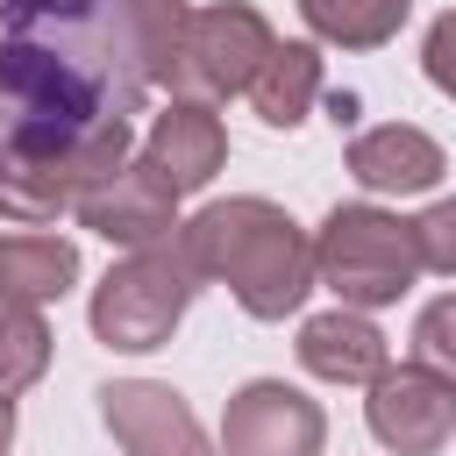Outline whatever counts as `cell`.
I'll return each instance as SVG.
<instances>
[{
  "mask_svg": "<svg viewBox=\"0 0 456 456\" xmlns=\"http://www.w3.org/2000/svg\"><path fill=\"white\" fill-rule=\"evenodd\" d=\"M100 420H107V435L128 456H214L200 413L171 385H157V378H114V385H100Z\"/></svg>",
  "mask_w": 456,
  "mask_h": 456,
  "instance_id": "obj_9",
  "label": "cell"
},
{
  "mask_svg": "<svg viewBox=\"0 0 456 456\" xmlns=\"http://www.w3.org/2000/svg\"><path fill=\"white\" fill-rule=\"evenodd\" d=\"M420 278V249H413V221L385 214V207H335L314 235V285H328L342 306L370 314L406 299Z\"/></svg>",
  "mask_w": 456,
  "mask_h": 456,
  "instance_id": "obj_4",
  "label": "cell"
},
{
  "mask_svg": "<svg viewBox=\"0 0 456 456\" xmlns=\"http://www.w3.org/2000/svg\"><path fill=\"white\" fill-rule=\"evenodd\" d=\"M413 363L456 385V292H442V299L420 306V321H413Z\"/></svg>",
  "mask_w": 456,
  "mask_h": 456,
  "instance_id": "obj_19",
  "label": "cell"
},
{
  "mask_svg": "<svg viewBox=\"0 0 456 456\" xmlns=\"http://www.w3.org/2000/svg\"><path fill=\"white\" fill-rule=\"evenodd\" d=\"M71 214H78L93 235L121 242V249H142V242L178 235V200L150 178V164H142V157H135V164H121V171H107L100 185H86Z\"/></svg>",
  "mask_w": 456,
  "mask_h": 456,
  "instance_id": "obj_11",
  "label": "cell"
},
{
  "mask_svg": "<svg viewBox=\"0 0 456 456\" xmlns=\"http://www.w3.org/2000/svg\"><path fill=\"white\" fill-rule=\"evenodd\" d=\"M413 249H420V271L456 278V200H435V207L413 221Z\"/></svg>",
  "mask_w": 456,
  "mask_h": 456,
  "instance_id": "obj_20",
  "label": "cell"
},
{
  "mask_svg": "<svg viewBox=\"0 0 456 456\" xmlns=\"http://www.w3.org/2000/svg\"><path fill=\"white\" fill-rule=\"evenodd\" d=\"M271 21L249 7V0H214V7H192V28H185V64H178V93L171 100H228V93H249L256 64L271 57Z\"/></svg>",
  "mask_w": 456,
  "mask_h": 456,
  "instance_id": "obj_6",
  "label": "cell"
},
{
  "mask_svg": "<svg viewBox=\"0 0 456 456\" xmlns=\"http://www.w3.org/2000/svg\"><path fill=\"white\" fill-rule=\"evenodd\" d=\"M128 0H0V150L57 157L142 114Z\"/></svg>",
  "mask_w": 456,
  "mask_h": 456,
  "instance_id": "obj_1",
  "label": "cell"
},
{
  "mask_svg": "<svg viewBox=\"0 0 456 456\" xmlns=\"http://www.w3.org/2000/svg\"><path fill=\"white\" fill-rule=\"evenodd\" d=\"M78 285V242L64 235H0V306H50Z\"/></svg>",
  "mask_w": 456,
  "mask_h": 456,
  "instance_id": "obj_14",
  "label": "cell"
},
{
  "mask_svg": "<svg viewBox=\"0 0 456 456\" xmlns=\"http://www.w3.org/2000/svg\"><path fill=\"white\" fill-rule=\"evenodd\" d=\"M306 28L335 50H378L399 36V21L413 14V0H299Z\"/></svg>",
  "mask_w": 456,
  "mask_h": 456,
  "instance_id": "obj_16",
  "label": "cell"
},
{
  "mask_svg": "<svg viewBox=\"0 0 456 456\" xmlns=\"http://www.w3.org/2000/svg\"><path fill=\"white\" fill-rule=\"evenodd\" d=\"M363 420L370 435L392 449V456H435L449 435H456V385L420 370V363H385L370 378V399H363Z\"/></svg>",
  "mask_w": 456,
  "mask_h": 456,
  "instance_id": "obj_8",
  "label": "cell"
},
{
  "mask_svg": "<svg viewBox=\"0 0 456 456\" xmlns=\"http://www.w3.org/2000/svg\"><path fill=\"white\" fill-rule=\"evenodd\" d=\"M420 71H428V86H435V93H449V100H456V7L428 28V43H420Z\"/></svg>",
  "mask_w": 456,
  "mask_h": 456,
  "instance_id": "obj_21",
  "label": "cell"
},
{
  "mask_svg": "<svg viewBox=\"0 0 456 456\" xmlns=\"http://www.w3.org/2000/svg\"><path fill=\"white\" fill-rule=\"evenodd\" d=\"M442 171H449L442 142L413 121H385L349 142V178L363 192H428V185H442Z\"/></svg>",
  "mask_w": 456,
  "mask_h": 456,
  "instance_id": "obj_12",
  "label": "cell"
},
{
  "mask_svg": "<svg viewBox=\"0 0 456 456\" xmlns=\"http://www.w3.org/2000/svg\"><path fill=\"white\" fill-rule=\"evenodd\" d=\"M314 100H321V50L314 43H271V57L249 78V107L271 128H299L314 114Z\"/></svg>",
  "mask_w": 456,
  "mask_h": 456,
  "instance_id": "obj_15",
  "label": "cell"
},
{
  "mask_svg": "<svg viewBox=\"0 0 456 456\" xmlns=\"http://www.w3.org/2000/svg\"><path fill=\"white\" fill-rule=\"evenodd\" d=\"M178 242H185L192 271L228 285L249 321H285L314 292V242H306V228L285 207L256 200V192L200 207L178 228Z\"/></svg>",
  "mask_w": 456,
  "mask_h": 456,
  "instance_id": "obj_2",
  "label": "cell"
},
{
  "mask_svg": "<svg viewBox=\"0 0 456 456\" xmlns=\"http://www.w3.org/2000/svg\"><path fill=\"white\" fill-rule=\"evenodd\" d=\"M299 363H306L321 385H370V378L392 363V349H385V335L370 328V314L335 306V314H314V321L299 328Z\"/></svg>",
  "mask_w": 456,
  "mask_h": 456,
  "instance_id": "obj_13",
  "label": "cell"
},
{
  "mask_svg": "<svg viewBox=\"0 0 456 456\" xmlns=\"http://www.w3.org/2000/svg\"><path fill=\"white\" fill-rule=\"evenodd\" d=\"M328 420L285 378H249L221 413V456H321Z\"/></svg>",
  "mask_w": 456,
  "mask_h": 456,
  "instance_id": "obj_7",
  "label": "cell"
},
{
  "mask_svg": "<svg viewBox=\"0 0 456 456\" xmlns=\"http://www.w3.org/2000/svg\"><path fill=\"white\" fill-rule=\"evenodd\" d=\"M200 285H207V278L192 271V256H185L178 235L142 242V249H128V256L93 285V335H100L107 349H121V356L164 349Z\"/></svg>",
  "mask_w": 456,
  "mask_h": 456,
  "instance_id": "obj_3",
  "label": "cell"
},
{
  "mask_svg": "<svg viewBox=\"0 0 456 456\" xmlns=\"http://www.w3.org/2000/svg\"><path fill=\"white\" fill-rule=\"evenodd\" d=\"M14 449V399H0V456Z\"/></svg>",
  "mask_w": 456,
  "mask_h": 456,
  "instance_id": "obj_22",
  "label": "cell"
},
{
  "mask_svg": "<svg viewBox=\"0 0 456 456\" xmlns=\"http://www.w3.org/2000/svg\"><path fill=\"white\" fill-rule=\"evenodd\" d=\"M142 164H150V178H157L171 200L200 192V185L228 164V128H221V114H214L207 100H171V107L150 121V135H142Z\"/></svg>",
  "mask_w": 456,
  "mask_h": 456,
  "instance_id": "obj_10",
  "label": "cell"
},
{
  "mask_svg": "<svg viewBox=\"0 0 456 456\" xmlns=\"http://www.w3.org/2000/svg\"><path fill=\"white\" fill-rule=\"evenodd\" d=\"M128 142H135V128L121 121V128H100L93 142L57 150V157L0 150V221H14V228H43V221H57L64 207H78L86 185H100L107 171L128 164Z\"/></svg>",
  "mask_w": 456,
  "mask_h": 456,
  "instance_id": "obj_5",
  "label": "cell"
},
{
  "mask_svg": "<svg viewBox=\"0 0 456 456\" xmlns=\"http://www.w3.org/2000/svg\"><path fill=\"white\" fill-rule=\"evenodd\" d=\"M128 28H135V57L142 78L178 93V64H185V28H192V0H128Z\"/></svg>",
  "mask_w": 456,
  "mask_h": 456,
  "instance_id": "obj_17",
  "label": "cell"
},
{
  "mask_svg": "<svg viewBox=\"0 0 456 456\" xmlns=\"http://www.w3.org/2000/svg\"><path fill=\"white\" fill-rule=\"evenodd\" d=\"M50 370V328L43 306H0V399L28 392Z\"/></svg>",
  "mask_w": 456,
  "mask_h": 456,
  "instance_id": "obj_18",
  "label": "cell"
}]
</instances>
